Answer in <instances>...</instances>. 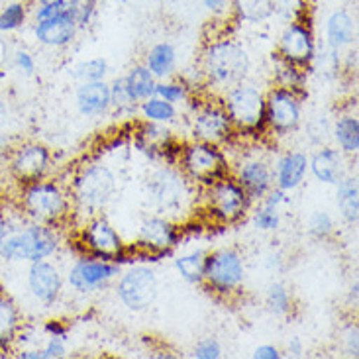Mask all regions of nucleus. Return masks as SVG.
Masks as SVG:
<instances>
[{
  "mask_svg": "<svg viewBox=\"0 0 359 359\" xmlns=\"http://www.w3.org/2000/svg\"><path fill=\"white\" fill-rule=\"evenodd\" d=\"M194 358L196 359H220L222 358V346L214 338L203 340L194 348Z\"/></svg>",
  "mask_w": 359,
  "mask_h": 359,
  "instance_id": "nucleus-44",
  "label": "nucleus"
},
{
  "mask_svg": "<svg viewBox=\"0 0 359 359\" xmlns=\"http://www.w3.org/2000/svg\"><path fill=\"white\" fill-rule=\"evenodd\" d=\"M142 116L147 122H156V124H171L177 118V107L167 102L159 97H149L142 102Z\"/></svg>",
  "mask_w": 359,
  "mask_h": 359,
  "instance_id": "nucleus-30",
  "label": "nucleus"
},
{
  "mask_svg": "<svg viewBox=\"0 0 359 359\" xmlns=\"http://www.w3.org/2000/svg\"><path fill=\"white\" fill-rule=\"evenodd\" d=\"M108 75V63L107 59L97 57L88 59L85 63H81L73 71V77L79 83H93V81H104Z\"/></svg>",
  "mask_w": 359,
  "mask_h": 359,
  "instance_id": "nucleus-35",
  "label": "nucleus"
},
{
  "mask_svg": "<svg viewBox=\"0 0 359 359\" xmlns=\"http://www.w3.org/2000/svg\"><path fill=\"white\" fill-rule=\"evenodd\" d=\"M250 73V55L233 39H218L204 49L203 75L216 88L236 87Z\"/></svg>",
  "mask_w": 359,
  "mask_h": 359,
  "instance_id": "nucleus-2",
  "label": "nucleus"
},
{
  "mask_svg": "<svg viewBox=\"0 0 359 359\" xmlns=\"http://www.w3.org/2000/svg\"><path fill=\"white\" fill-rule=\"evenodd\" d=\"M309 232L318 240H326L334 232V218L326 210H316L309 218Z\"/></svg>",
  "mask_w": 359,
  "mask_h": 359,
  "instance_id": "nucleus-39",
  "label": "nucleus"
},
{
  "mask_svg": "<svg viewBox=\"0 0 359 359\" xmlns=\"http://www.w3.org/2000/svg\"><path fill=\"white\" fill-rule=\"evenodd\" d=\"M181 240V232L175 224H171L165 218H146L142 226H140V245L146 248L149 253H161L171 252L173 248L179 245Z\"/></svg>",
  "mask_w": 359,
  "mask_h": 359,
  "instance_id": "nucleus-17",
  "label": "nucleus"
},
{
  "mask_svg": "<svg viewBox=\"0 0 359 359\" xmlns=\"http://www.w3.org/2000/svg\"><path fill=\"white\" fill-rule=\"evenodd\" d=\"M232 8L245 22H262L275 12L273 0H232Z\"/></svg>",
  "mask_w": 359,
  "mask_h": 359,
  "instance_id": "nucleus-31",
  "label": "nucleus"
},
{
  "mask_svg": "<svg viewBox=\"0 0 359 359\" xmlns=\"http://www.w3.org/2000/svg\"><path fill=\"white\" fill-rule=\"evenodd\" d=\"M222 104L233 130L243 134H259L265 130V95L259 88L240 83L226 90Z\"/></svg>",
  "mask_w": 359,
  "mask_h": 359,
  "instance_id": "nucleus-4",
  "label": "nucleus"
},
{
  "mask_svg": "<svg viewBox=\"0 0 359 359\" xmlns=\"http://www.w3.org/2000/svg\"><path fill=\"white\" fill-rule=\"evenodd\" d=\"M157 277L154 269L137 265L128 269L126 273L120 275L118 281L116 292L118 299L122 301V304L134 312H142L149 309L157 297Z\"/></svg>",
  "mask_w": 359,
  "mask_h": 359,
  "instance_id": "nucleus-10",
  "label": "nucleus"
},
{
  "mask_svg": "<svg viewBox=\"0 0 359 359\" xmlns=\"http://www.w3.org/2000/svg\"><path fill=\"white\" fill-rule=\"evenodd\" d=\"M51 165V154L43 144H22L10 157V173L22 184L43 179Z\"/></svg>",
  "mask_w": 359,
  "mask_h": 359,
  "instance_id": "nucleus-14",
  "label": "nucleus"
},
{
  "mask_svg": "<svg viewBox=\"0 0 359 359\" xmlns=\"http://www.w3.org/2000/svg\"><path fill=\"white\" fill-rule=\"evenodd\" d=\"M336 204L341 218L348 224H358L359 218V189L355 177H341L336 184Z\"/></svg>",
  "mask_w": 359,
  "mask_h": 359,
  "instance_id": "nucleus-24",
  "label": "nucleus"
},
{
  "mask_svg": "<svg viewBox=\"0 0 359 359\" xmlns=\"http://www.w3.org/2000/svg\"><path fill=\"white\" fill-rule=\"evenodd\" d=\"M79 112L87 118H97L110 110V85L107 81L79 83L75 93Z\"/></svg>",
  "mask_w": 359,
  "mask_h": 359,
  "instance_id": "nucleus-21",
  "label": "nucleus"
},
{
  "mask_svg": "<svg viewBox=\"0 0 359 359\" xmlns=\"http://www.w3.org/2000/svg\"><path fill=\"white\" fill-rule=\"evenodd\" d=\"M0 191H2V179H0Z\"/></svg>",
  "mask_w": 359,
  "mask_h": 359,
  "instance_id": "nucleus-54",
  "label": "nucleus"
},
{
  "mask_svg": "<svg viewBox=\"0 0 359 359\" xmlns=\"http://www.w3.org/2000/svg\"><path fill=\"white\" fill-rule=\"evenodd\" d=\"M12 63H14V67L18 69L22 75H34V71H36V59L34 55L26 51V49H16L14 51V55H12Z\"/></svg>",
  "mask_w": 359,
  "mask_h": 359,
  "instance_id": "nucleus-43",
  "label": "nucleus"
},
{
  "mask_svg": "<svg viewBox=\"0 0 359 359\" xmlns=\"http://www.w3.org/2000/svg\"><path fill=\"white\" fill-rule=\"evenodd\" d=\"M81 243L85 250H88L90 257L114 263L124 262V252H126L124 242L120 233L114 230V226L104 218H95L83 228Z\"/></svg>",
  "mask_w": 359,
  "mask_h": 359,
  "instance_id": "nucleus-11",
  "label": "nucleus"
},
{
  "mask_svg": "<svg viewBox=\"0 0 359 359\" xmlns=\"http://www.w3.org/2000/svg\"><path fill=\"white\" fill-rule=\"evenodd\" d=\"M43 330L48 336H63V338H67V328L61 324L59 320H49L46 322V326H43Z\"/></svg>",
  "mask_w": 359,
  "mask_h": 359,
  "instance_id": "nucleus-48",
  "label": "nucleus"
},
{
  "mask_svg": "<svg viewBox=\"0 0 359 359\" xmlns=\"http://www.w3.org/2000/svg\"><path fill=\"white\" fill-rule=\"evenodd\" d=\"M233 124L224 104L218 102H206L193 116V136L198 142L206 144H226L233 136Z\"/></svg>",
  "mask_w": 359,
  "mask_h": 359,
  "instance_id": "nucleus-13",
  "label": "nucleus"
},
{
  "mask_svg": "<svg viewBox=\"0 0 359 359\" xmlns=\"http://www.w3.org/2000/svg\"><path fill=\"white\" fill-rule=\"evenodd\" d=\"M22 214L32 222L57 226L69 216V196L55 181L39 179L22 189Z\"/></svg>",
  "mask_w": 359,
  "mask_h": 359,
  "instance_id": "nucleus-3",
  "label": "nucleus"
},
{
  "mask_svg": "<svg viewBox=\"0 0 359 359\" xmlns=\"http://www.w3.org/2000/svg\"><path fill=\"white\" fill-rule=\"evenodd\" d=\"M204 263H206V253L196 250L177 257L175 269L184 281L191 285H203L204 281Z\"/></svg>",
  "mask_w": 359,
  "mask_h": 359,
  "instance_id": "nucleus-29",
  "label": "nucleus"
},
{
  "mask_svg": "<svg viewBox=\"0 0 359 359\" xmlns=\"http://www.w3.org/2000/svg\"><path fill=\"white\" fill-rule=\"evenodd\" d=\"M124 81H126L128 93H130V98L134 100V104L144 102L146 98L156 95L157 79L151 75V71L146 65H136V67L130 69V73L124 77Z\"/></svg>",
  "mask_w": 359,
  "mask_h": 359,
  "instance_id": "nucleus-26",
  "label": "nucleus"
},
{
  "mask_svg": "<svg viewBox=\"0 0 359 359\" xmlns=\"http://www.w3.org/2000/svg\"><path fill=\"white\" fill-rule=\"evenodd\" d=\"M48 344L41 348V359H61L67 355V338L48 336Z\"/></svg>",
  "mask_w": 359,
  "mask_h": 359,
  "instance_id": "nucleus-42",
  "label": "nucleus"
},
{
  "mask_svg": "<svg viewBox=\"0 0 359 359\" xmlns=\"http://www.w3.org/2000/svg\"><path fill=\"white\" fill-rule=\"evenodd\" d=\"M208 189V212L220 224H236L252 208V196L233 177L226 175Z\"/></svg>",
  "mask_w": 359,
  "mask_h": 359,
  "instance_id": "nucleus-6",
  "label": "nucleus"
},
{
  "mask_svg": "<svg viewBox=\"0 0 359 359\" xmlns=\"http://www.w3.org/2000/svg\"><path fill=\"white\" fill-rule=\"evenodd\" d=\"M6 71H2L0 69V116H2V110H4V102H2V85H4V81H6Z\"/></svg>",
  "mask_w": 359,
  "mask_h": 359,
  "instance_id": "nucleus-51",
  "label": "nucleus"
},
{
  "mask_svg": "<svg viewBox=\"0 0 359 359\" xmlns=\"http://www.w3.org/2000/svg\"><path fill=\"white\" fill-rule=\"evenodd\" d=\"M59 250V236L53 226L24 218L0 222V257L4 262H41Z\"/></svg>",
  "mask_w": 359,
  "mask_h": 359,
  "instance_id": "nucleus-1",
  "label": "nucleus"
},
{
  "mask_svg": "<svg viewBox=\"0 0 359 359\" xmlns=\"http://www.w3.org/2000/svg\"><path fill=\"white\" fill-rule=\"evenodd\" d=\"M28 289L36 301L51 306L63 291V277L57 267L48 259L29 263Z\"/></svg>",
  "mask_w": 359,
  "mask_h": 359,
  "instance_id": "nucleus-16",
  "label": "nucleus"
},
{
  "mask_svg": "<svg viewBox=\"0 0 359 359\" xmlns=\"http://www.w3.org/2000/svg\"><path fill=\"white\" fill-rule=\"evenodd\" d=\"M132 107H134V100L130 98L126 81H124V77L116 79V81L110 85V108L126 110V108H132Z\"/></svg>",
  "mask_w": 359,
  "mask_h": 359,
  "instance_id": "nucleus-40",
  "label": "nucleus"
},
{
  "mask_svg": "<svg viewBox=\"0 0 359 359\" xmlns=\"http://www.w3.org/2000/svg\"><path fill=\"white\" fill-rule=\"evenodd\" d=\"M267 306L275 316H287L292 311V297L283 283H271L267 289Z\"/></svg>",
  "mask_w": 359,
  "mask_h": 359,
  "instance_id": "nucleus-34",
  "label": "nucleus"
},
{
  "mask_svg": "<svg viewBox=\"0 0 359 359\" xmlns=\"http://www.w3.org/2000/svg\"><path fill=\"white\" fill-rule=\"evenodd\" d=\"M77 22L73 20V16L69 14V10L65 14H59L55 18L43 20V22H36V39L41 46L46 48H65L69 46L75 36H77Z\"/></svg>",
  "mask_w": 359,
  "mask_h": 359,
  "instance_id": "nucleus-19",
  "label": "nucleus"
},
{
  "mask_svg": "<svg viewBox=\"0 0 359 359\" xmlns=\"http://www.w3.org/2000/svg\"><path fill=\"white\" fill-rule=\"evenodd\" d=\"M306 173H309V156L302 151H287L277 159V165L273 169L275 184L285 193L299 189Z\"/></svg>",
  "mask_w": 359,
  "mask_h": 359,
  "instance_id": "nucleus-20",
  "label": "nucleus"
},
{
  "mask_svg": "<svg viewBox=\"0 0 359 359\" xmlns=\"http://www.w3.org/2000/svg\"><path fill=\"white\" fill-rule=\"evenodd\" d=\"M118 2H128V0H118Z\"/></svg>",
  "mask_w": 359,
  "mask_h": 359,
  "instance_id": "nucleus-55",
  "label": "nucleus"
},
{
  "mask_svg": "<svg viewBox=\"0 0 359 359\" xmlns=\"http://www.w3.org/2000/svg\"><path fill=\"white\" fill-rule=\"evenodd\" d=\"M302 341L301 338H292L291 341H289V355H292V358H301L302 355Z\"/></svg>",
  "mask_w": 359,
  "mask_h": 359,
  "instance_id": "nucleus-49",
  "label": "nucleus"
},
{
  "mask_svg": "<svg viewBox=\"0 0 359 359\" xmlns=\"http://www.w3.org/2000/svg\"><path fill=\"white\" fill-rule=\"evenodd\" d=\"M28 20V6L20 0L6 2L0 8V34H10L20 29Z\"/></svg>",
  "mask_w": 359,
  "mask_h": 359,
  "instance_id": "nucleus-32",
  "label": "nucleus"
},
{
  "mask_svg": "<svg viewBox=\"0 0 359 359\" xmlns=\"http://www.w3.org/2000/svg\"><path fill=\"white\" fill-rule=\"evenodd\" d=\"M114 191H116V177L107 165L100 163L85 167L73 184L75 203L87 212H97L104 208L110 203Z\"/></svg>",
  "mask_w": 359,
  "mask_h": 359,
  "instance_id": "nucleus-7",
  "label": "nucleus"
},
{
  "mask_svg": "<svg viewBox=\"0 0 359 359\" xmlns=\"http://www.w3.org/2000/svg\"><path fill=\"white\" fill-rule=\"evenodd\" d=\"M22 359H41V350H24L20 351Z\"/></svg>",
  "mask_w": 359,
  "mask_h": 359,
  "instance_id": "nucleus-50",
  "label": "nucleus"
},
{
  "mask_svg": "<svg viewBox=\"0 0 359 359\" xmlns=\"http://www.w3.org/2000/svg\"><path fill=\"white\" fill-rule=\"evenodd\" d=\"M358 326L355 324H351V326H348V330H346V338H344V341H346V351H348V355H353V358H358L359 353V346H358Z\"/></svg>",
  "mask_w": 359,
  "mask_h": 359,
  "instance_id": "nucleus-45",
  "label": "nucleus"
},
{
  "mask_svg": "<svg viewBox=\"0 0 359 359\" xmlns=\"http://www.w3.org/2000/svg\"><path fill=\"white\" fill-rule=\"evenodd\" d=\"M334 140L338 142L341 154L353 156L359 151V120L351 114L338 118L334 124Z\"/></svg>",
  "mask_w": 359,
  "mask_h": 359,
  "instance_id": "nucleus-27",
  "label": "nucleus"
},
{
  "mask_svg": "<svg viewBox=\"0 0 359 359\" xmlns=\"http://www.w3.org/2000/svg\"><path fill=\"white\" fill-rule=\"evenodd\" d=\"M302 107L299 93L291 88L275 87L265 97V128L273 130L277 136L291 134L301 126Z\"/></svg>",
  "mask_w": 359,
  "mask_h": 359,
  "instance_id": "nucleus-9",
  "label": "nucleus"
},
{
  "mask_svg": "<svg viewBox=\"0 0 359 359\" xmlns=\"http://www.w3.org/2000/svg\"><path fill=\"white\" fill-rule=\"evenodd\" d=\"M204 8L212 14H226L228 8L232 6V0H203Z\"/></svg>",
  "mask_w": 359,
  "mask_h": 359,
  "instance_id": "nucleus-46",
  "label": "nucleus"
},
{
  "mask_svg": "<svg viewBox=\"0 0 359 359\" xmlns=\"http://www.w3.org/2000/svg\"><path fill=\"white\" fill-rule=\"evenodd\" d=\"M98 0H67L69 14L77 22L79 29L87 28L95 18Z\"/></svg>",
  "mask_w": 359,
  "mask_h": 359,
  "instance_id": "nucleus-36",
  "label": "nucleus"
},
{
  "mask_svg": "<svg viewBox=\"0 0 359 359\" xmlns=\"http://www.w3.org/2000/svg\"><path fill=\"white\" fill-rule=\"evenodd\" d=\"M20 330V312L8 297L0 294V350L16 340Z\"/></svg>",
  "mask_w": 359,
  "mask_h": 359,
  "instance_id": "nucleus-28",
  "label": "nucleus"
},
{
  "mask_svg": "<svg viewBox=\"0 0 359 359\" xmlns=\"http://www.w3.org/2000/svg\"><path fill=\"white\" fill-rule=\"evenodd\" d=\"M326 39H328V48L334 49V51H341L344 48H350L353 43L355 22H353L348 10L332 12L330 18L326 22Z\"/></svg>",
  "mask_w": 359,
  "mask_h": 359,
  "instance_id": "nucleus-23",
  "label": "nucleus"
},
{
  "mask_svg": "<svg viewBox=\"0 0 359 359\" xmlns=\"http://www.w3.org/2000/svg\"><path fill=\"white\" fill-rule=\"evenodd\" d=\"M169 2H177V0H169Z\"/></svg>",
  "mask_w": 359,
  "mask_h": 359,
  "instance_id": "nucleus-56",
  "label": "nucleus"
},
{
  "mask_svg": "<svg viewBox=\"0 0 359 359\" xmlns=\"http://www.w3.org/2000/svg\"><path fill=\"white\" fill-rule=\"evenodd\" d=\"M67 10V0H55V2L38 4V8L34 10V20L36 22H43V20L55 18L59 14H65Z\"/></svg>",
  "mask_w": 359,
  "mask_h": 359,
  "instance_id": "nucleus-41",
  "label": "nucleus"
},
{
  "mask_svg": "<svg viewBox=\"0 0 359 359\" xmlns=\"http://www.w3.org/2000/svg\"><path fill=\"white\" fill-rule=\"evenodd\" d=\"M314 55H316V48H314V38L309 26L291 22L283 32L281 41H279V57L302 69L311 65Z\"/></svg>",
  "mask_w": 359,
  "mask_h": 359,
  "instance_id": "nucleus-15",
  "label": "nucleus"
},
{
  "mask_svg": "<svg viewBox=\"0 0 359 359\" xmlns=\"http://www.w3.org/2000/svg\"><path fill=\"white\" fill-rule=\"evenodd\" d=\"M245 189V193L252 196V201H262L265 194L275 187L271 165L265 159H248L238 167V173L233 177Z\"/></svg>",
  "mask_w": 359,
  "mask_h": 359,
  "instance_id": "nucleus-18",
  "label": "nucleus"
},
{
  "mask_svg": "<svg viewBox=\"0 0 359 359\" xmlns=\"http://www.w3.org/2000/svg\"><path fill=\"white\" fill-rule=\"evenodd\" d=\"M39 4H46V2H55V0H38Z\"/></svg>",
  "mask_w": 359,
  "mask_h": 359,
  "instance_id": "nucleus-52",
  "label": "nucleus"
},
{
  "mask_svg": "<svg viewBox=\"0 0 359 359\" xmlns=\"http://www.w3.org/2000/svg\"><path fill=\"white\" fill-rule=\"evenodd\" d=\"M275 79L279 83V87L291 88L294 93H299L304 87V73L301 67L292 65L283 61L281 57H277V65H275Z\"/></svg>",
  "mask_w": 359,
  "mask_h": 359,
  "instance_id": "nucleus-33",
  "label": "nucleus"
},
{
  "mask_svg": "<svg viewBox=\"0 0 359 359\" xmlns=\"http://www.w3.org/2000/svg\"><path fill=\"white\" fill-rule=\"evenodd\" d=\"M118 275H120V263L104 262L97 257H83L77 259L75 265L69 269L67 283L71 285V289L87 294L107 287Z\"/></svg>",
  "mask_w": 359,
  "mask_h": 359,
  "instance_id": "nucleus-12",
  "label": "nucleus"
},
{
  "mask_svg": "<svg viewBox=\"0 0 359 359\" xmlns=\"http://www.w3.org/2000/svg\"><path fill=\"white\" fill-rule=\"evenodd\" d=\"M156 97L163 98L171 104H181L189 100V87L184 83H175V81H163L156 85Z\"/></svg>",
  "mask_w": 359,
  "mask_h": 359,
  "instance_id": "nucleus-37",
  "label": "nucleus"
},
{
  "mask_svg": "<svg viewBox=\"0 0 359 359\" xmlns=\"http://www.w3.org/2000/svg\"><path fill=\"white\" fill-rule=\"evenodd\" d=\"M245 267L243 259L236 250H216L206 253L204 263V281L216 294H232L243 285Z\"/></svg>",
  "mask_w": 359,
  "mask_h": 359,
  "instance_id": "nucleus-8",
  "label": "nucleus"
},
{
  "mask_svg": "<svg viewBox=\"0 0 359 359\" xmlns=\"http://www.w3.org/2000/svg\"><path fill=\"white\" fill-rule=\"evenodd\" d=\"M309 171L324 184H338L346 173V159L338 147H320L309 157Z\"/></svg>",
  "mask_w": 359,
  "mask_h": 359,
  "instance_id": "nucleus-22",
  "label": "nucleus"
},
{
  "mask_svg": "<svg viewBox=\"0 0 359 359\" xmlns=\"http://www.w3.org/2000/svg\"><path fill=\"white\" fill-rule=\"evenodd\" d=\"M253 358L255 359H279L281 358V351L277 350L271 344H265V346H259L257 350L253 351Z\"/></svg>",
  "mask_w": 359,
  "mask_h": 359,
  "instance_id": "nucleus-47",
  "label": "nucleus"
},
{
  "mask_svg": "<svg viewBox=\"0 0 359 359\" xmlns=\"http://www.w3.org/2000/svg\"><path fill=\"white\" fill-rule=\"evenodd\" d=\"M181 167L196 183L210 187L218 179L230 175V163L220 146L194 140L181 149Z\"/></svg>",
  "mask_w": 359,
  "mask_h": 359,
  "instance_id": "nucleus-5",
  "label": "nucleus"
},
{
  "mask_svg": "<svg viewBox=\"0 0 359 359\" xmlns=\"http://www.w3.org/2000/svg\"><path fill=\"white\" fill-rule=\"evenodd\" d=\"M146 67L151 71L156 79H167L175 73L177 69V51L169 41L156 43L147 51Z\"/></svg>",
  "mask_w": 359,
  "mask_h": 359,
  "instance_id": "nucleus-25",
  "label": "nucleus"
},
{
  "mask_svg": "<svg viewBox=\"0 0 359 359\" xmlns=\"http://www.w3.org/2000/svg\"><path fill=\"white\" fill-rule=\"evenodd\" d=\"M253 224L262 230V232H275L281 226V214L279 208L263 204L253 212Z\"/></svg>",
  "mask_w": 359,
  "mask_h": 359,
  "instance_id": "nucleus-38",
  "label": "nucleus"
},
{
  "mask_svg": "<svg viewBox=\"0 0 359 359\" xmlns=\"http://www.w3.org/2000/svg\"><path fill=\"white\" fill-rule=\"evenodd\" d=\"M2 263H4V259L0 257V275H2Z\"/></svg>",
  "mask_w": 359,
  "mask_h": 359,
  "instance_id": "nucleus-53",
  "label": "nucleus"
}]
</instances>
